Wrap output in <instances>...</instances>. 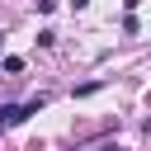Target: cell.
I'll use <instances>...</instances> for the list:
<instances>
[{"label":"cell","mask_w":151,"mask_h":151,"mask_svg":"<svg viewBox=\"0 0 151 151\" xmlns=\"http://www.w3.org/2000/svg\"><path fill=\"white\" fill-rule=\"evenodd\" d=\"M42 104H47L42 94H38V99H28V104H0V132H5V127H14V123H24V118H28V113H38Z\"/></svg>","instance_id":"cell-1"},{"label":"cell","mask_w":151,"mask_h":151,"mask_svg":"<svg viewBox=\"0 0 151 151\" xmlns=\"http://www.w3.org/2000/svg\"><path fill=\"white\" fill-rule=\"evenodd\" d=\"M123 5H127V9H137V0H123Z\"/></svg>","instance_id":"cell-2"}]
</instances>
